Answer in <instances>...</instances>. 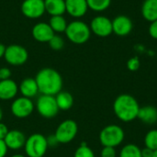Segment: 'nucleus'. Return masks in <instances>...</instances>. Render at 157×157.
Listing matches in <instances>:
<instances>
[{"label":"nucleus","instance_id":"e433bc0d","mask_svg":"<svg viewBox=\"0 0 157 157\" xmlns=\"http://www.w3.org/2000/svg\"><path fill=\"white\" fill-rule=\"evenodd\" d=\"M11 157H26L23 155H20V154H16V155H13Z\"/></svg>","mask_w":157,"mask_h":157},{"label":"nucleus","instance_id":"c9c22d12","mask_svg":"<svg viewBox=\"0 0 157 157\" xmlns=\"http://www.w3.org/2000/svg\"><path fill=\"white\" fill-rule=\"evenodd\" d=\"M6 46L3 44V43H0V59L1 58H4V55H5V52H6Z\"/></svg>","mask_w":157,"mask_h":157},{"label":"nucleus","instance_id":"aec40b11","mask_svg":"<svg viewBox=\"0 0 157 157\" xmlns=\"http://www.w3.org/2000/svg\"><path fill=\"white\" fill-rule=\"evenodd\" d=\"M142 16L150 23L157 19V0H144L142 8Z\"/></svg>","mask_w":157,"mask_h":157},{"label":"nucleus","instance_id":"473e14b6","mask_svg":"<svg viewBox=\"0 0 157 157\" xmlns=\"http://www.w3.org/2000/svg\"><path fill=\"white\" fill-rule=\"evenodd\" d=\"M47 143H48V146L49 147H55V146H57L59 144V142L57 141V139L54 136V134L47 138Z\"/></svg>","mask_w":157,"mask_h":157},{"label":"nucleus","instance_id":"7c9ffc66","mask_svg":"<svg viewBox=\"0 0 157 157\" xmlns=\"http://www.w3.org/2000/svg\"><path fill=\"white\" fill-rule=\"evenodd\" d=\"M149 35L153 39L157 40V19L151 22V24L149 26Z\"/></svg>","mask_w":157,"mask_h":157},{"label":"nucleus","instance_id":"b1692460","mask_svg":"<svg viewBox=\"0 0 157 157\" xmlns=\"http://www.w3.org/2000/svg\"><path fill=\"white\" fill-rule=\"evenodd\" d=\"M88 9L95 12H102L107 10L111 4V0H86Z\"/></svg>","mask_w":157,"mask_h":157},{"label":"nucleus","instance_id":"4be33fe9","mask_svg":"<svg viewBox=\"0 0 157 157\" xmlns=\"http://www.w3.org/2000/svg\"><path fill=\"white\" fill-rule=\"evenodd\" d=\"M49 25L54 33H63L67 28V20L63 16H52L49 20Z\"/></svg>","mask_w":157,"mask_h":157},{"label":"nucleus","instance_id":"c85d7f7f","mask_svg":"<svg viewBox=\"0 0 157 157\" xmlns=\"http://www.w3.org/2000/svg\"><path fill=\"white\" fill-rule=\"evenodd\" d=\"M101 157H116V150L114 147H109V146H103L101 153Z\"/></svg>","mask_w":157,"mask_h":157},{"label":"nucleus","instance_id":"f03ea898","mask_svg":"<svg viewBox=\"0 0 157 157\" xmlns=\"http://www.w3.org/2000/svg\"><path fill=\"white\" fill-rule=\"evenodd\" d=\"M139 109L138 101L129 94L118 96L113 103V110L116 117L123 122H131L137 119Z\"/></svg>","mask_w":157,"mask_h":157},{"label":"nucleus","instance_id":"20e7f679","mask_svg":"<svg viewBox=\"0 0 157 157\" xmlns=\"http://www.w3.org/2000/svg\"><path fill=\"white\" fill-rule=\"evenodd\" d=\"M49 146L47 138L41 133H33L27 138L24 150L28 157H44Z\"/></svg>","mask_w":157,"mask_h":157},{"label":"nucleus","instance_id":"393cba45","mask_svg":"<svg viewBox=\"0 0 157 157\" xmlns=\"http://www.w3.org/2000/svg\"><path fill=\"white\" fill-rule=\"evenodd\" d=\"M144 144L145 147L156 151L157 150V130H151L149 131L145 137H144Z\"/></svg>","mask_w":157,"mask_h":157},{"label":"nucleus","instance_id":"423d86ee","mask_svg":"<svg viewBox=\"0 0 157 157\" xmlns=\"http://www.w3.org/2000/svg\"><path fill=\"white\" fill-rule=\"evenodd\" d=\"M78 125L74 120H65L62 121L55 130L54 136L59 144H66L71 143L77 135Z\"/></svg>","mask_w":157,"mask_h":157},{"label":"nucleus","instance_id":"bb28decb","mask_svg":"<svg viewBox=\"0 0 157 157\" xmlns=\"http://www.w3.org/2000/svg\"><path fill=\"white\" fill-rule=\"evenodd\" d=\"M51 49L53 51H61L64 47V40L59 35H54L48 42Z\"/></svg>","mask_w":157,"mask_h":157},{"label":"nucleus","instance_id":"9d476101","mask_svg":"<svg viewBox=\"0 0 157 157\" xmlns=\"http://www.w3.org/2000/svg\"><path fill=\"white\" fill-rule=\"evenodd\" d=\"M91 32L100 38L109 37L113 33L112 31V20L105 16H97L90 22Z\"/></svg>","mask_w":157,"mask_h":157},{"label":"nucleus","instance_id":"4c0bfd02","mask_svg":"<svg viewBox=\"0 0 157 157\" xmlns=\"http://www.w3.org/2000/svg\"><path fill=\"white\" fill-rule=\"evenodd\" d=\"M2 119H3V110H2V109L0 108V122H1V121H2Z\"/></svg>","mask_w":157,"mask_h":157},{"label":"nucleus","instance_id":"0eeeda50","mask_svg":"<svg viewBox=\"0 0 157 157\" xmlns=\"http://www.w3.org/2000/svg\"><path fill=\"white\" fill-rule=\"evenodd\" d=\"M36 108L38 113L45 119H52L56 117L60 110L55 97L50 95L40 96L36 103Z\"/></svg>","mask_w":157,"mask_h":157},{"label":"nucleus","instance_id":"58836bf2","mask_svg":"<svg viewBox=\"0 0 157 157\" xmlns=\"http://www.w3.org/2000/svg\"><path fill=\"white\" fill-rule=\"evenodd\" d=\"M153 157H157V150L156 151H155V153H154V156Z\"/></svg>","mask_w":157,"mask_h":157},{"label":"nucleus","instance_id":"f704fd0d","mask_svg":"<svg viewBox=\"0 0 157 157\" xmlns=\"http://www.w3.org/2000/svg\"><path fill=\"white\" fill-rule=\"evenodd\" d=\"M141 153H142V157H153L155 151L147 147H144V149H141Z\"/></svg>","mask_w":157,"mask_h":157},{"label":"nucleus","instance_id":"f257e3e1","mask_svg":"<svg viewBox=\"0 0 157 157\" xmlns=\"http://www.w3.org/2000/svg\"><path fill=\"white\" fill-rule=\"evenodd\" d=\"M35 80L38 85L39 93L41 95L56 96L63 88V77L58 71L53 68L45 67L40 69Z\"/></svg>","mask_w":157,"mask_h":157},{"label":"nucleus","instance_id":"5701e85b","mask_svg":"<svg viewBox=\"0 0 157 157\" xmlns=\"http://www.w3.org/2000/svg\"><path fill=\"white\" fill-rule=\"evenodd\" d=\"M120 157H142L141 148L133 144H126L121 150Z\"/></svg>","mask_w":157,"mask_h":157},{"label":"nucleus","instance_id":"412c9836","mask_svg":"<svg viewBox=\"0 0 157 157\" xmlns=\"http://www.w3.org/2000/svg\"><path fill=\"white\" fill-rule=\"evenodd\" d=\"M54 97L57 106L61 110H69L74 106V97L67 91H61Z\"/></svg>","mask_w":157,"mask_h":157},{"label":"nucleus","instance_id":"4468645a","mask_svg":"<svg viewBox=\"0 0 157 157\" xmlns=\"http://www.w3.org/2000/svg\"><path fill=\"white\" fill-rule=\"evenodd\" d=\"M65 8L69 16L78 19L86 14L88 6L86 0H65Z\"/></svg>","mask_w":157,"mask_h":157},{"label":"nucleus","instance_id":"ea45409f","mask_svg":"<svg viewBox=\"0 0 157 157\" xmlns=\"http://www.w3.org/2000/svg\"><path fill=\"white\" fill-rule=\"evenodd\" d=\"M43 1H45V0H43Z\"/></svg>","mask_w":157,"mask_h":157},{"label":"nucleus","instance_id":"ddd939ff","mask_svg":"<svg viewBox=\"0 0 157 157\" xmlns=\"http://www.w3.org/2000/svg\"><path fill=\"white\" fill-rule=\"evenodd\" d=\"M32 37L35 40L39 42H49V40L55 35L54 31L52 29L49 23L39 22L35 24L31 30Z\"/></svg>","mask_w":157,"mask_h":157},{"label":"nucleus","instance_id":"2f4dec72","mask_svg":"<svg viewBox=\"0 0 157 157\" xmlns=\"http://www.w3.org/2000/svg\"><path fill=\"white\" fill-rule=\"evenodd\" d=\"M9 130L7 128V126L3 123L2 121L0 122V140H4L6 136V134L8 133Z\"/></svg>","mask_w":157,"mask_h":157},{"label":"nucleus","instance_id":"f8f14e48","mask_svg":"<svg viewBox=\"0 0 157 157\" xmlns=\"http://www.w3.org/2000/svg\"><path fill=\"white\" fill-rule=\"evenodd\" d=\"M133 29V23L132 19L125 16H117L112 20V31L119 37H125L129 35Z\"/></svg>","mask_w":157,"mask_h":157},{"label":"nucleus","instance_id":"9b49d317","mask_svg":"<svg viewBox=\"0 0 157 157\" xmlns=\"http://www.w3.org/2000/svg\"><path fill=\"white\" fill-rule=\"evenodd\" d=\"M20 9L22 14L30 19L40 18L46 13L43 0H24Z\"/></svg>","mask_w":157,"mask_h":157},{"label":"nucleus","instance_id":"2eb2a0df","mask_svg":"<svg viewBox=\"0 0 157 157\" xmlns=\"http://www.w3.org/2000/svg\"><path fill=\"white\" fill-rule=\"evenodd\" d=\"M27 138L25 137V134L18 131V130H11L6 134V138L4 139V142L9 150H19L21 148H24L25 143Z\"/></svg>","mask_w":157,"mask_h":157},{"label":"nucleus","instance_id":"6ab92c4d","mask_svg":"<svg viewBox=\"0 0 157 157\" xmlns=\"http://www.w3.org/2000/svg\"><path fill=\"white\" fill-rule=\"evenodd\" d=\"M142 122L145 124H155L157 122V109L154 106L140 107L138 117Z\"/></svg>","mask_w":157,"mask_h":157},{"label":"nucleus","instance_id":"72a5a7b5","mask_svg":"<svg viewBox=\"0 0 157 157\" xmlns=\"http://www.w3.org/2000/svg\"><path fill=\"white\" fill-rule=\"evenodd\" d=\"M7 147L4 142V140H0V157H6L7 154Z\"/></svg>","mask_w":157,"mask_h":157},{"label":"nucleus","instance_id":"cd10ccee","mask_svg":"<svg viewBox=\"0 0 157 157\" xmlns=\"http://www.w3.org/2000/svg\"><path fill=\"white\" fill-rule=\"evenodd\" d=\"M140 65H141V63L138 57H132L129 59L127 62V68L132 72L137 71L140 68Z\"/></svg>","mask_w":157,"mask_h":157},{"label":"nucleus","instance_id":"c756f323","mask_svg":"<svg viewBox=\"0 0 157 157\" xmlns=\"http://www.w3.org/2000/svg\"><path fill=\"white\" fill-rule=\"evenodd\" d=\"M11 70L7 67H1L0 68V80H6L11 78Z\"/></svg>","mask_w":157,"mask_h":157},{"label":"nucleus","instance_id":"7ed1b4c3","mask_svg":"<svg viewBox=\"0 0 157 157\" xmlns=\"http://www.w3.org/2000/svg\"><path fill=\"white\" fill-rule=\"evenodd\" d=\"M64 33L72 43L80 45L88 41L92 32L90 27L86 22L75 19L68 23Z\"/></svg>","mask_w":157,"mask_h":157},{"label":"nucleus","instance_id":"a878e982","mask_svg":"<svg viewBox=\"0 0 157 157\" xmlns=\"http://www.w3.org/2000/svg\"><path fill=\"white\" fill-rule=\"evenodd\" d=\"M74 157H96L93 150L85 143L83 142L80 146L75 150Z\"/></svg>","mask_w":157,"mask_h":157},{"label":"nucleus","instance_id":"f3484780","mask_svg":"<svg viewBox=\"0 0 157 157\" xmlns=\"http://www.w3.org/2000/svg\"><path fill=\"white\" fill-rule=\"evenodd\" d=\"M18 92H20L22 97L30 99L36 97L39 93V88L35 78L27 77L23 79L18 86Z\"/></svg>","mask_w":157,"mask_h":157},{"label":"nucleus","instance_id":"a211bd4d","mask_svg":"<svg viewBox=\"0 0 157 157\" xmlns=\"http://www.w3.org/2000/svg\"><path fill=\"white\" fill-rule=\"evenodd\" d=\"M45 12L51 17L63 16L66 12L65 0H45L44 1Z\"/></svg>","mask_w":157,"mask_h":157},{"label":"nucleus","instance_id":"6e6552de","mask_svg":"<svg viewBox=\"0 0 157 157\" xmlns=\"http://www.w3.org/2000/svg\"><path fill=\"white\" fill-rule=\"evenodd\" d=\"M29 58L27 49L18 44H10L6 48L4 59L6 62L13 66L23 65Z\"/></svg>","mask_w":157,"mask_h":157},{"label":"nucleus","instance_id":"1a4fd4ad","mask_svg":"<svg viewBox=\"0 0 157 157\" xmlns=\"http://www.w3.org/2000/svg\"><path fill=\"white\" fill-rule=\"evenodd\" d=\"M34 107V103L30 98L20 97L13 100L10 106V111L16 118L25 119L32 114Z\"/></svg>","mask_w":157,"mask_h":157},{"label":"nucleus","instance_id":"dca6fc26","mask_svg":"<svg viewBox=\"0 0 157 157\" xmlns=\"http://www.w3.org/2000/svg\"><path fill=\"white\" fill-rule=\"evenodd\" d=\"M18 93V86L17 83L10 79L0 80V100L7 101L12 100Z\"/></svg>","mask_w":157,"mask_h":157},{"label":"nucleus","instance_id":"39448f33","mask_svg":"<svg viewBox=\"0 0 157 157\" xmlns=\"http://www.w3.org/2000/svg\"><path fill=\"white\" fill-rule=\"evenodd\" d=\"M125 133L123 129L116 124H110L104 127L99 133V142L103 146H119L124 140Z\"/></svg>","mask_w":157,"mask_h":157}]
</instances>
